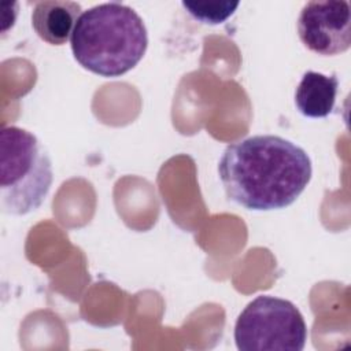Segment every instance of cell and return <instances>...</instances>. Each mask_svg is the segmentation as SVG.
I'll return each mask as SVG.
<instances>
[{
  "label": "cell",
  "instance_id": "6da1fadb",
  "mask_svg": "<svg viewBox=\"0 0 351 351\" xmlns=\"http://www.w3.org/2000/svg\"><path fill=\"white\" fill-rule=\"evenodd\" d=\"M226 196L255 211L292 204L311 180L313 166L298 144L274 134H256L229 144L218 162Z\"/></svg>",
  "mask_w": 351,
  "mask_h": 351
},
{
  "label": "cell",
  "instance_id": "7a4b0ae2",
  "mask_svg": "<svg viewBox=\"0 0 351 351\" xmlns=\"http://www.w3.org/2000/svg\"><path fill=\"white\" fill-rule=\"evenodd\" d=\"M70 45L84 69L101 77H119L143 59L148 34L144 21L132 7L111 1L80 15Z\"/></svg>",
  "mask_w": 351,
  "mask_h": 351
},
{
  "label": "cell",
  "instance_id": "3957f363",
  "mask_svg": "<svg viewBox=\"0 0 351 351\" xmlns=\"http://www.w3.org/2000/svg\"><path fill=\"white\" fill-rule=\"evenodd\" d=\"M53 180L44 144L29 130L4 126L0 132V208L26 215L45 200Z\"/></svg>",
  "mask_w": 351,
  "mask_h": 351
},
{
  "label": "cell",
  "instance_id": "277c9868",
  "mask_svg": "<svg viewBox=\"0 0 351 351\" xmlns=\"http://www.w3.org/2000/svg\"><path fill=\"white\" fill-rule=\"evenodd\" d=\"M307 326L299 308L289 300L259 295L237 317L236 347L241 351H302Z\"/></svg>",
  "mask_w": 351,
  "mask_h": 351
},
{
  "label": "cell",
  "instance_id": "5b68a950",
  "mask_svg": "<svg viewBox=\"0 0 351 351\" xmlns=\"http://www.w3.org/2000/svg\"><path fill=\"white\" fill-rule=\"evenodd\" d=\"M302 43L313 52L332 56L346 52L351 45V11L348 1H308L298 19Z\"/></svg>",
  "mask_w": 351,
  "mask_h": 351
},
{
  "label": "cell",
  "instance_id": "8992f818",
  "mask_svg": "<svg viewBox=\"0 0 351 351\" xmlns=\"http://www.w3.org/2000/svg\"><path fill=\"white\" fill-rule=\"evenodd\" d=\"M81 15V5L67 0H44L34 4L32 25L37 36L51 44H64Z\"/></svg>",
  "mask_w": 351,
  "mask_h": 351
},
{
  "label": "cell",
  "instance_id": "52a82bcc",
  "mask_svg": "<svg viewBox=\"0 0 351 351\" xmlns=\"http://www.w3.org/2000/svg\"><path fill=\"white\" fill-rule=\"evenodd\" d=\"M337 89L339 80L335 74L308 70L302 75L295 92L296 108L307 118H325L335 108Z\"/></svg>",
  "mask_w": 351,
  "mask_h": 351
},
{
  "label": "cell",
  "instance_id": "ba28073f",
  "mask_svg": "<svg viewBox=\"0 0 351 351\" xmlns=\"http://www.w3.org/2000/svg\"><path fill=\"white\" fill-rule=\"evenodd\" d=\"M182 7L199 22L208 25H218L225 22L236 8L239 3L230 1H182Z\"/></svg>",
  "mask_w": 351,
  "mask_h": 351
}]
</instances>
